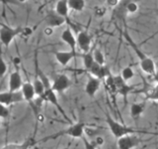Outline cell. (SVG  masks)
Returning a JSON list of instances; mask_svg holds the SVG:
<instances>
[{
	"label": "cell",
	"mask_w": 158,
	"mask_h": 149,
	"mask_svg": "<svg viewBox=\"0 0 158 149\" xmlns=\"http://www.w3.org/2000/svg\"><path fill=\"white\" fill-rule=\"evenodd\" d=\"M21 32H23V28L21 27L13 28L7 26V25L1 24V28H0V42L5 47H9L14 38L18 36Z\"/></svg>",
	"instance_id": "277c9868"
},
{
	"label": "cell",
	"mask_w": 158,
	"mask_h": 149,
	"mask_svg": "<svg viewBox=\"0 0 158 149\" xmlns=\"http://www.w3.org/2000/svg\"><path fill=\"white\" fill-rule=\"evenodd\" d=\"M102 81L93 76H90L85 84V93L89 97H94L101 88Z\"/></svg>",
	"instance_id": "8fae6325"
},
{
	"label": "cell",
	"mask_w": 158,
	"mask_h": 149,
	"mask_svg": "<svg viewBox=\"0 0 158 149\" xmlns=\"http://www.w3.org/2000/svg\"><path fill=\"white\" fill-rule=\"evenodd\" d=\"M9 2H11V3H14V2H16V1H14V0H0V3H4V4H7Z\"/></svg>",
	"instance_id": "836d02e7"
},
{
	"label": "cell",
	"mask_w": 158,
	"mask_h": 149,
	"mask_svg": "<svg viewBox=\"0 0 158 149\" xmlns=\"http://www.w3.org/2000/svg\"><path fill=\"white\" fill-rule=\"evenodd\" d=\"M23 79L21 74H20L19 70L12 72L9 76V83H8V91L10 92H19L21 91L23 86Z\"/></svg>",
	"instance_id": "30bf717a"
},
{
	"label": "cell",
	"mask_w": 158,
	"mask_h": 149,
	"mask_svg": "<svg viewBox=\"0 0 158 149\" xmlns=\"http://www.w3.org/2000/svg\"><path fill=\"white\" fill-rule=\"evenodd\" d=\"M10 116V109L9 106L0 102V118H8Z\"/></svg>",
	"instance_id": "484cf974"
},
{
	"label": "cell",
	"mask_w": 158,
	"mask_h": 149,
	"mask_svg": "<svg viewBox=\"0 0 158 149\" xmlns=\"http://www.w3.org/2000/svg\"><path fill=\"white\" fill-rule=\"evenodd\" d=\"M85 128L86 125L84 122H76V123H72L70 124L67 128L63 129V130L59 131L53 135L48 136L46 138H44L43 140H49V139H56L57 137L60 136H69L71 138H77V139H81L83 136H85Z\"/></svg>",
	"instance_id": "3957f363"
},
{
	"label": "cell",
	"mask_w": 158,
	"mask_h": 149,
	"mask_svg": "<svg viewBox=\"0 0 158 149\" xmlns=\"http://www.w3.org/2000/svg\"><path fill=\"white\" fill-rule=\"evenodd\" d=\"M81 57H82L84 69H85V71L89 72V70L91 69V67L94 65V63H95V60H94V57H93V53L91 52L83 53L81 55Z\"/></svg>",
	"instance_id": "44dd1931"
},
{
	"label": "cell",
	"mask_w": 158,
	"mask_h": 149,
	"mask_svg": "<svg viewBox=\"0 0 158 149\" xmlns=\"http://www.w3.org/2000/svg\"><path fill=\"white\" fill-rule=\"evenodd\" d=\"M89 73H90V76L95 77L99 79H105L106 78H108L111 74L110 70L106 66H101V65L97 64L96 62L94 63V65L91 67V69L89 70Z\"/></svg>",
	"instance_id": "4fadbf2b"
},
{
	"label": "cell",
	"mask_w": 158,
	"mask_h": 149,
	"mask_svg": "<svg viewBox=\"0 0 158 149\" xmlns=\"http://www.w3.org/2000/svg\"><path fill=\"white\" fill-rule=\"evenodd\" d=\"M69 10L70 9H69L67 0H58L56 4V8H54V11L60 15V16L64 17L66 20L68 18Z\"/></svg>",
	"instance_id": "ac0fdd59"
},
{
	"label": "cell",
	"mask_w": 158,
	"mask_h": 149,
	"mask_svg": "<svg viewBox=\"0 0 158 149\" xmlns=\"http://www.w3.org/2000/svg\"><path fill=\"white\" fill-rule=\"evenodd\" d=\"M21 93H23V97L25 98V102H29L32 106V103L35 101V97H37L36 92H35L34 88V84L30 81H27L23 84L22 88H21Z\"/></svg>",
	"instance_id": "2e32d148"
},
{
	"label": "cell",
	"mask_w": 158,
	"mask_h": 149,
	"mask_svg": "<svg viewBox=\"0 0 158 149\" xmlns=\"http://www.w3.org/2000/svg\"><path fill=\"white\" fill-rule=\"evenodd\" d=\"M7 70H8V66L5 60L0 56V78H3L5 74L7 73Z\"/></svg>",
	"instance_id": "f1b7e54d"
},
{
	"label": "cell",
	"mask_w": 158,
	"mask_h": 149,
	"mask_svg": "<svg viewBox=\"0 0 158 149\" xmlns=\"http://www.w3.org/2000/svg\"><path fill=\"white\" fill-rule=\"evenodd\" d=\"M106 3L108 6H110V7H113V8H115L117 5L121 2V0H105Z\"/></svg>",
	"instance_id": "f546056e"
},
{
	"label": "cell",
	"mask_w": 158,
	"mask_h": 149,
	"mask_svg": "<svg viewBox=\"0 0 158 149\" xmlns=\"http://www.w3.org/2000/svg\"><path fill=\"white\" fill-rule=\"evenodd\" d=\"M61 40L65 43L67 46L70 48L71 51L76 53V48H77V41H76V37L74 36V34L72 32V30L67 27L65 30H63L60 36Z\"/></svg>",
	"instance_id": "9a60e30c"
},
{
	"label": "cell",
	"mask_w": 158,
	"mask_h": 149,
	"mask_svg": "<svg viewBox=\"0 0 158 149\" xmlns=\"http://www.w3.org/2000/svg\"><path fill=\"white\" fill-rule=\"evenodd\" d=\"M121 77L123 78V79L125 82L128 83L131 81V79H132L133 78H135V71H133V69L131 67H125L123 70H122V72H121Z\"/></svg>",
	"instance_id": "7402d4cb"
},
{
	"label": "cell",
	"mask_w": 158,
	"mask_h": 149,
	"mask_svg": "<svg viewBox=\"0 0 158 149\" xmlns=\"http://www.w3.org/2000/svg\"><path fill=\"white\" fill-rule=\"evenodd\" d=\"M139 9V5L135 2V0H127L126 1V12L127 15H131L135 14L138 11Z\"/></svg>",
	"instance_id": "603a6c76"
},
{
	"label": "cell",
	"mask_w": 158,
	"mask_h": 149,
	"mask_svg": "<svg viewBox=\"0 0 158 149\" xmlns=\"http://www.w3.org/2000/svg\"><path fill=\"white\" fill-rule=\"evenodd\" d=\"M114 82H115V84L117 87L118 94L123 97L125 101H127V97L133 91V87L123 81V78L121 77V74L114 76Z\"/></svg>",
	"instance_id": "9c48e42d"
},
{
	"label": "cell",
	"mask_w": 158,
	"mask_h": 149,
	"mask_svg": "<svg viewBox=\"0 0 158 149\" xmlns=\"http://www.w3.org/2000/svg\"><path fill=\"white\" fill-rule=\"evenodd\" d=\"M139 142V138L135 134H128L117 139V146L118 149H135Z\"/></svg>",
	"instance_id": "52a82bcc"
},
{
	"label": "cell",
	"mask_w": 158,
	"mask_h": 149,
	"mask_svg": "<svg viewBox=\"0 0 158 149\" xmlns=\"http://www.w3.org/2000/svg\"><path fill=\"white\" fill-rule=\"evenodd\" d=\"M33 145H34V140L32 138H29L26 141H24L23 143H19L16 149H30Z\"/></svg>",
	"instance_id": "83f0119b"
},
{
	"label": "cell",
	"mask_w": 158,
	"mask_h": 149,
	"mask_svg": "<svg viewBox=\"0 0 158 149\" xmlns=\"http://www.w3.org/2000/svg\"><path fill=\"white\" fill-rule=\"evenodd\" d=\"M33 84H34V88H35V92H36V94L37 97L42 98L44 94V91H46V88H44V84L43 83V81L38 74H36V76H35V79H34V82H33Z\"/></svg>",
	"instance_id": "d6986e66"
},
{
	"label": "cell",
	"mask_w": 158,
	"mask_h": 149,
	"mask_svg": "<svg viewBox=\"0 0 158 149\" xmlns=\"http://www.w3.org/2000/svg\"><path fill=\"white\" fill-rule=\"evenodd\" d=\"M53 32H54V30H53V28H52V27H46L44 28V35H47V36H52V35L53 34Z\"/></svg>",
	"instance_id": "1f68e13d"
},
{
	"label": "cell",
	"mask_w": 158,
	"mask_h": 149,
	"mask_svg": "<svg viewBox=\"0 0 158 149\" xmlns=\"http://www.w3.org/2000/svg\"><path fill=\"white\" fill-rule=\"evenodd\" d=\"M81 140L83 142L84 145V149H97L98 147L96 146V144L94 143L93 141H90L86 136H83L81 138Z\"/></svg>",
	"instance_id": "4316f807"
},
{
	"label": "cell",
	"mask_w": 158,
	"mask_h": 149,
	"mask_svg": "<svg viewBox=\"0 0 158 149\" xmlns=\"http://www.w3.org/2000/svg\"><path fill=\"white\" fill-rule=\"evenodd\" d=\"M123 36L127 41V43L128 44V46L132 49V51L135 52L136 57L138 58L140 68L143 71V73H145L146 74H149V76H152V74H154L156 71V66H155L154 61H153L150 57H148L147 55L143 52L139 47H138V45L133 41L132 38L131 37V35L128 34L127 31H123Z\"/></svg>",
	"instance_id": "6da1fadb"
},
{
	"label": "cell",
	"mask_w": 158,
	"mask_h": 149,
	"mask_svg": "<svg viewBox=\"0 0 158 149\" xmlns=\"http://www.w3.org/2000/svg\"><path fill=\"white\" fill-rule=\"evenodd\" d=\"M105 121L108 125V128L110 129L111 133L116 139H118L125 135H128V134H135L137 132H139V130H137V129L127 126L120 121H117L116 119H114L110 114H108V113L106 114Z\"/></svg>",
	"instance_id": "7a4b0ae2"
},
{
	"label": "cell",
	"mask_w": 158,
	"mask_h": 149,
	"mask_svg": "<svg viewBox=\"0 0 158 149\" xmlns=\"http://www.w3.org/2000/svg\"><path fill=\"white\" fill-rule=\"evenodd\" d=\"M46 22L47 25L48 27H52V28H56V27H60L62 25L66 22V19L60 16L59 14H57L54 10H52L47 14V17H46Z\"/></svg>",
	"instance_id": "5bb4252c"
},
{
	"label": "cell",
	"mask_w": 158,
	"mask_h": 149,
	"mask_svg": "<svg viewBox=\"0 0 158 149\" xmlns=\"http://www.w3.org/2000/svg\"><path fill=\"white\" fill-rule=\"evenodd\" d=\"M145 106H146V102H133V103H131V106L130 107L131 117L132 119H135V120L138 119L143 114V112H144Z\"/></svg>",
	"instance_id": "e0dca14e"
},
{
	"label": "cell",
	"mask_w": 158,
	"mask_h": 149,
	"mask_svg": "<svg viewBox=\"0 0 158 149\" xmlns=\"http://www.w3.org/2000/svg\"><path fill=\"white\" fill-rule=\"evenodd\" d=\"M145 101L158 102V84H156L152 88L146 92L145 93Z\"/></svg>",
	"instance_id": "cb8c5ba5"
},
{
	"label": "cell",
	"mask_w": 158,
	"mask_h": 149,
	"mask_svg": "<svg viewBox=\"0 0 158 149\" xmlns=\"http://www.w3.org/2000/svg\"><path fill=\"white\" fill-rule=\"evenodd\" d=\"M93 57H94V60H95V62L97 64L101 65V66H105V65H106L105 56H104L103 52L101 51L100 49H95V50H94Z\"/></svg>",
	"instance_id": "d4e9b609"
},
{
	"label": "cell",
	"mask_w": 158,
	"mask_h": 149,
	"mask_svg": "<svg viewBox=\"0 0 158 149\" xmlns=\"http://www.w3.org/2000/svg\"><path fill=\"white\" fill-rule=\"evenodd\" d=\"M17 2H19V3H25V2H27V0H17Z\"/></svg>",
	"instance_id": "e575fe53"
},
{
	"label": "cell",
	"mask_w": 158,
	"mask_h": 149,
	"mask_svg": "<svg viewBox=\"0 0 158 149\" xmlns=\"http://www.w3.org/2000/svg\"><path fill=\"white\" fill-rule=\"evenodd\" d=\"M25 102V98L23 97V93L21 91L19 92H3L0 93V102L5 104V106H10L14 103Z\"/></svg>",
	"instance_id": "8992f818"
},
{
	"label": "cell",
	"mask_w": 158,
	"mask_h": 149,
	"mask_svg": "<svg viewBox=\"0 0 158 149\" xmlns=\"http://www.w3.org/2000/svg\"><path fill=\"white\" fill-rule=\"evenodd\" d=\"M52 89L56 93H63L72 86V82L70 78L66 76L65 74H59L54 78L53 82L52 83Z\"/></svg>",
	"instance_id": "5b68a950"
},
{
	"label": "cell",
	"mask_w": 158,
	"mask_h": 149,
	"mask_svg": "<svg viewBox=\"0 0 158 149\" xmlns=\"http://www.w3.org/2000/svg\"><path fill=\"white\" fill-rule=\"evenodd\" d=\"M77 56V53L71 51H56L54 52V58L57 61V63L62 67H66L67 65L71 62Z\"/></svg>",
	"instance_id": "7c38bea8"
},
{
	"label": "cell",
	"mask_w": 158,
	"mask_h": 149,
	"mask_svg": "<svg viewBox=\"0 0 158 149\" xmlns=\"http://www.w3.org/2000/svg\"><path fill=\"white\" fill-rule=\"evenodd\" d=\"M69 9L75 12H82L86 6L85 0H67Z\"/></svg>",
	"instance_id": "ffe728a7"
},
{
	"label": "cell",
	"mask_w": 158,
	"mask_h": 149,
	"mask_svg": "<svg viewBox=\"0 0 158 149\" xmlns=\"http://www.w3.org/2000/svg\"><path fill=\"white\" fill-rule=\"evenodd\" d=\"M94 143L96 144V146L99 147V146H102L104 143H105V139H104L102 136H97L95 141H94Z\"/></svg>",
	"instance_id": "4dcf8cb0"
},
{
	"label": "cell",
	"mask_w": 158,
	"mask_h": 149,
	"mask_svg": "<svg viewBox=\"0 0 158 149\" xmlns=\"http://www.w3.org/2000/svg\"><path fill=\"white\" fill-rule=\"evenodd\" d=\"M152 78H153V81H154L156 84H158V70H156L155 73L152 74Z\"/></svg>",
	"instance_id": "d6a6232c"
},
{
	"label": "cell",
	"mask_w": 158,
	"mask_h": 149,
	"mask_svg": "<svg viewBox=\"0 0 158 149\" xmlns=\"http://www.w3.org/2000/svg\"><path fill=\"white\" fill-rule=\"evenodd\" d=\"M76 41H77V47L82 52V54L88 53L89 51H90L92 38H91V35L89 34L87 31L79 32L76 36Z\"/></svg>",
	"instance_id": "ba28073f"
}]
</instances>
